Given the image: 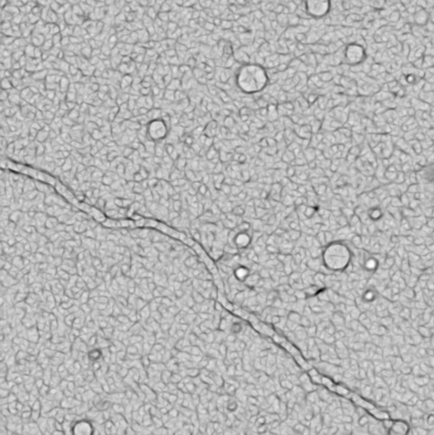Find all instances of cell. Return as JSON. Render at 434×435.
<instances>
[{"mask_svg": "<svg viewBox=\"0 0 434 435\" xmlns=\"http://www.w3.org/2000/svg\"><path fill=\"white\" fill-rule=\"evenodd\" d=\"M268 80L266 69L257 64L242 66L236 74L237 87L247 94L263 90L267 86Z\"/></svg>", "mask_w": 434, "mask_h": 435, "instance_id": "1", "label": "cell"}, {"mask_svg": "<svg viewBox=\"0 0 434 435\" xmlns=\"http://www.w3.org/2000/svg\"><path fill=\"white\" fill-rule=\"evenodd\" d=\"M350 260V252L345 245L341 243L331 244L324 252V261L329 269L343 270L347 267Z\"/></svg>", "mask_w": 434, "mask_h": 435, "instance_id": "2", "label": "cell"}, {"mask_svg": "<svg viewBox=\"0 0 434 435\" xmlns=\"http://www.w3.org/2000/svg\"><path fill=\"white\" fill-rule=\"evenodd\" d=\"M365 49L361 45L350 44L346 48L345 58L348 63L351 65L360 63L365 59Z\"/></svg>", "mask_w": 434, "mask_h": 435, "instance_id": "3", "label": "cell"}, {"mask_svg": "<svg viewBox=\"0 0 434 435\" xmlns=\"http://www.w3.org/2000/svg\"><path fill=\"white\" fill-rule=\"evenodd\" d=\"M167 134V128L162 119H154L148 125V134L154 140L164 139Z\"/></svg>", "mask_w": 434, "mask_h": 435, "instance_id": "4", "label": "cell"}, {"mask_svg": "<svg viewBox=\"0 0 434 435\" xmlns=\"http://www.w3.org/2000/svg\"><path fill=\"white\" fill-rule=\"evenodd\" d=\"M307 11L311 16L315 18L323 17L330 10L329 2H322V1H309L306 3Z\"/></svg>", "mask_w": 434, "mask_h": 435, "instance_id": "5", "label": "cell"}, {"mask_svg": "<svg viewBox=\"0 0 434 435\" xmlns=\"http://www.w3.org/2000/svg\"><path fill=\"white\" fill-rule=\"evenodd\" d=\"M92 432L91 426L88 422H79L77 424V426H74V432L76 433H81V434H87L90 433Z\"/></svg>", "mask_w": 434, "mask_h": 435, "instance_id": "6", "label": "cell"}, {"mask_svg": "<svg viewBox=\"0 0 434 435\" xmlns=\"http://www.w3.org/2000/svg\"><path fill=\"white\" fill-rule=\"evenodd\" d=\"M408 426L405 423L399 422L391 425V429L395 430V433H405L407 432Z\"/></svg>", "mask_w": 434, "mask_h": 435, "instance_id": "7", "label": "cell"}]
</instances>
